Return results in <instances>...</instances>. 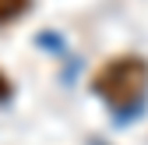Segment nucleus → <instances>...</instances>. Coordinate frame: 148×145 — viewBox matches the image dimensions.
<instances>
[{
	"label": "nucleus",
	"instance_id": "obj_1",
	"mask_svg": "<svg viewBox=\"0 0 148 145\" xmlns=\"http://www.w3.org/2000/svg\"><path fill=\"white\" fill-rule=\"evenodd\" d=\"M92 92L106 99L113 110H131L148 92V60L134 53L109 57L95 75H92Z\"/></svg>",
	"mask_w": 148,
	"mask_h": 145
},
{
	"label": "nucleus",
	"instance_id": "obj_2",
	"mask_svg": "<svg viewBox=\"0 0 148 145\" xmlns=\"http://www.w3.org/2000/svg\"><path fill=\"white\" fill-rule=\"evenodd\" d=\"M28 7H32V0H0V25H7V21H14V18H21Z\"/></svg>",
	"mask_w": 148,
	"mask_h": 145
},
{
	"label": "nucleus",
	"instance_id": "obj_3",
	"mask_svg": "<svg viewBox=\"0 0 148 145\" xmlns=\"http://www.w3.org/2000/svg\"><path fill=\"white\" fill-rule=\"evenodd\" d=\"M11 96V81H7V75H4V71H0V103H4Z\"/></svg>",
	"mask_w": 148,
	"mask_h": 145
}]
</instances>
